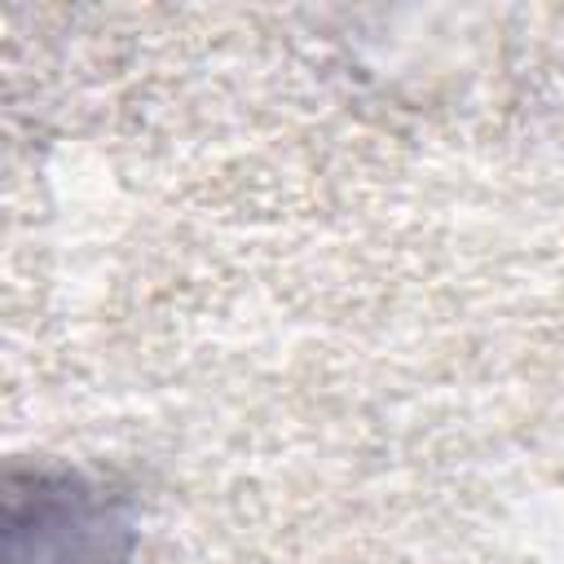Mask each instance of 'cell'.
<instances>
[{
  "instance_id": "obj_1",
  "label": "cell",
  "mask_w": 564,
  "mask_h": 564,
  "mask_svg": "<svg viewBox=\"0 0 564 564\" xmlns=\"http://www.w3.org/2000/svg\"><path fill=\"white\" fill-rule=\"evenodd\" d=\"M9 533L31 538V555L9 551V564H128L132 529L123 511L70 476H35L31 498H9Z\"/></svg>"
}]
</instances>
